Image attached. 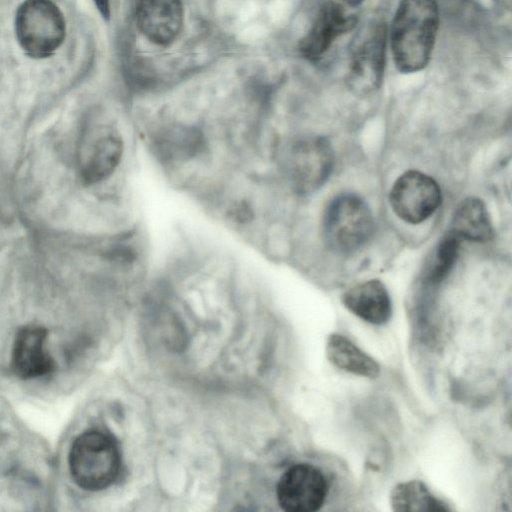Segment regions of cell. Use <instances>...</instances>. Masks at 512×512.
<instances>
[{
	"label": "cell",
	"instance_id": "obj_2",
	"mask_svg": "<svg viewBox=\"0 0 512 512\" xmlns=\"http://www.w3.org/2000/svg\"><path fill=\"white\" fill-rule=\"evenodd\" d=\"M121 454L116 440L100 430H88L73 442L69 468L74 482L84 490L99 491L118 476Z\"/></svg>",
	"mask_w": 512,
	"mask_h": 512
},
{
	"label": "cell",
	"instance_id": "obj_4",
	"mask_svg": "<svg viewBox=\"0 0 512 512\" xmlns=\"http://www.w3.org/2000/svg\"><path fill=\"white\" fill-rule=\"evenodd\" d=\"M374 221L367 204L357 195L333 199L323 218V235L328 247L348 254L363 246L373 233Z\"/></svg>",
	"mask_w": 512,
	"mask_h": 512
},
{
	"label": "cell",
	"instance_id": "obj_18",
	"mask_svg": "<svg viewBox=\"0 0 512 512\" xmlns=\"http://www.w3.org/2000/svg\"><path fill=\"white\" fill-rule=\"evenodd\" d=\"M459 243L460 238L451 231L442 239L429 270L428 280L430 282L438 283L446 277L457 258Z\"/></svg>",
	"mask_w": 512,
	"mask_h": 512
},
{
	"label": "cell",
	"instance_id": "obj_1",
	"mask_svg": "<svg viewBox=\"0 0 512 512\" xmlns=\"http://www.w3.org/2000/svg\"><path fill=\"white\" fill-rule=\"evenodd\" d=\"M439 25L436 0H400L391 31V50L401 73L424 69L431 58Z\"/></svg>",
	"mask_w": 512,
	"mask_h": 512
},
{
	"label": "cell",
	"instance_id": "obj_6",
	"mask_svg": "<svg viewBox=\"0 0 512 512\" xmlns=\"http://www.w3.org/2000/svg\"><path fill=\"white\" fill-rule=\"evenodd\" d=\"M334 163L333 149L327 138L310 136L292 144L285 166L295 193L309 195L328 179Z\"/></svg>",
	"mask_w": 512,
	"mask_h": 512
},
{
	"label": "cell",
	"instance_id": "obj_3",
	"mask_svg": "<svg viewBox=\"0 0 512 512\" xmlns=\"http://www.w3.org/2000/svg\"><path fill=\"white\" fill-rule=\"evenodd\" d=\"M14 24L19 46L33 59L52 56L65 39V18L52 0H24Z\"/></svg>",
	"mask_w": 512,
	"mask_h": 512
},
{
	"label": "cell",
	"instance_id": "obj_15",
	"mask_svg": "<svg viewBox=\"0 0 512 512\" xmlns=\"http://www.w3.org/2000/svg\"><path fill=\"white\" fill-rule=\"evenodd\" d=\"M451 232L473 242H488L494 236L493 225L484 202L476 197L465 199L456 209Z\"/></svg>",
	"mask_w": 512,
	"mask_h": 512
},
{
	"label": "cell",
	"instance_id": "obj_7",
	"mask_svg": "<svg viewBox=\"0 0 512 512\" xmlns=\"http://www.w3.org/2000/svg\"><path fill=\"white\" fill-rule=\"evenodd\" d=\"M386 26L374 21L354 38L350 48L347 81L357 93L377 90L383 80L385 66Z\"/></svg>",
	"mask_w": 512,
	"mask_h": 512
},
{
	"label": "cell",
	"instance_id": "obj_20",
	"mask_svg": "<svg viewBox=\"0 0 512 512\" xmlns=\"http://www.w3.org/2000/svg\"><path fill=\"white\" fill-rule=\"evenodd\" d=\"M345 3H347L350 6H356L362 3L364 0H343Z\"/></svg>",
	"mask_w": 512,
	"mask_h": 512
},
{
	"label": "cell",
	"instance_id": "obj_19",
	"mask_svg": "<svg viewBox=\"0 0 512 512\" xmlns=\"http://www.w3.org/2000/svg\"><path fill=\"white\" fill-rule=\"evenodd\" d=\"M101 16L108 20L110 17V0H93Z\"/></svg>",
	"mask_w": 512,
	"mask_h": 512
},
{
	"label": "cell",
	"instance_id": "obj_17",
	"mask_svg": "<svg viewBox=\"0 0 512 512\" xmlns=\"http://www.w3.org/2000/svg\"><path fill=\"white\" fill-rule=\"evenodd\" d=\"M394 511H447L448 506L434 497L418 480L397 484L390 496Z\"/></svg>",
	"mask_w": 512,
	"mask_h": 512
},
{
	"label": "cell",
	"instance_id": "obj_13",
	"mask_svg": "<svg viewBox=\"0 0 512 512\" xmlns=\"http://www.w3.org/2000/svg\"><path fill=\"white\" fill-rule=\"evenodd\" d=\"M46 337L47 330L41 326L29 325L17 332L11 357V367L16 376L32 379L52 372L54 361L45 350Z\"/></svg>",
	"mask_w": 512,
	"mask_h": 512
},
{
	"label": "cell",
	"instance_id": "obj_10",
	"mask_svg": "<svg viewBox=\"0 0 512 512\" xmlns=\"http://www.w3.org/2000/svg\"><path fill=\"white\" fill-rule=\"evenodd\" d=\"M328 493L322 472L306 463L290 467L277 485V499L281 508L289 512L319 510Z\"/></svg>",
	"mask_w": 512,
	"mask_h": 512
},
{
	"label": "cell",
	"instance_id": "obj_8",
	"mask_svg": "<svg viewBox=\"0 0 512 512\" xmlns=\"http://www.w3.org/2000/svg\"><path fill=\"white\" fill-rule=\"evenodd\" d=\"M149 142L156 159L172 170L197 163L207 156L210 148L203 128L193 125L156 128Z\"/></svg>",
	"mask_w": 512,
	"mask_h": 512
},
{
	"label": "cell",
	"instance_id": "obj_16",
	"mask_svg": "<svg viewBox=\"0 0 512 512\" xmlns=\"http://www.w3.org/2000/svg\"><path fill=\"white\" fill-rule=\"evenodd\" d=\"M326 356L331 364L346 372L369 378L380 374L376 360L343 335L331 334L328 337Z\"/></svg>",
	"mask_w": 512,
	"mask_h": 512
},
{
	"label": "cell",
	"instance_id": "obj_11",
	"mask_svg": "<svg viewBox=\"0 0 512 512\" xmlns=\"http://www.w3.org/2000/svg\"><path fill=\"white\" fill-rule=\"evenodd\" d=\"M355 16L336 2H326L319 9L309 31L299 43V51L310 61L319 59L342 34L352 30Z\"/></svg>",
	"mask_w": 512,
	"mask_h": 512
},
{
	"label": "cell",
	"instance_id": "obj_12",
	"mask_svg": "<svg viewBox=\"0 0 512 512\" xmlns=\"http://www.w3.org/2000/svg\"><path fill=\"white\" fill-rule=\"evenodd\" d=\"M140 32L152 43L167 46L176 40L184 21L180 0H141L136 13Z\"/></svg>",
	"mask_w": 512,
	"mask_h": 512
},
{
	"label": "cell",
	"instance_id": "obj_9",
	"mask_svg": "<svg viewBox=\"0 0 512 512\" xmlns=\"http://www.w3.org/2000/svg\"><path fill=\"white\" fill-rule=\"evenodd\" d=\"M389 200L394 213L403 221L418 224L439 207L441 190L430 176L416 170L402 174L393 184Z\"/></svg>",
	"mask_w": 512,
	"mask_h": 512
},
{
	"label": "cell",
	"instance_id": "obj_14",
	"mask_svg": "<svg viewBox=\"0 0 512 512\" xmlns=\"http://www.w3.org/2000/svg\"><path fill=\"white\" fill-rule=\"evenodd\" d=\"M342 302L350 312L374 325L386 323L392 312L389 293L377 279L349 288L343 293Z\"/></svg>",
	"mask_w": 512,
	"mask_h": 512
},
{
	"label": "cell",
	"instance_id": "obj_5",
	"mask_svg": "<svg viewBox=\"0 0 512 512\" xmlns=\"http://www.w3.org/2000/svg\"><path fill=\"white\" fill-rule=\"evenodd\" d=\"M125 153L121 131L109 123H96L83 132L79 147V174L86 185L108 180L120 167Z\"/></svg>",
	"mask_w": 512,
	"mask_h": 512
}]
</instances>
